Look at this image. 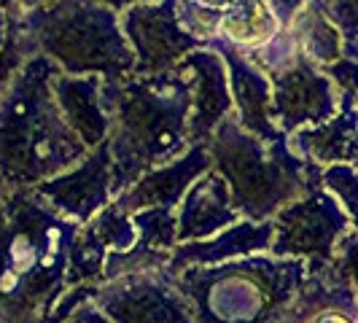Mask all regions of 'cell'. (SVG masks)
I'll return each mask as SVG.
<instances>
[{
  "mask_svg": "<svg viewBox=\"0 0 358 323\" xmlns=\"http://www.w3.org/2000/svg\"><path fill=\"white\" fill-rule=\"evenodd\" d=\"M210 170H213V157L208 151V143H197L170 164L148 170L143 178H138L127 192L113 199V205L127 215L148 210V208L176 210L186 197V192L194 186V180H199Z\"/></svg>",
  "mask_w": 358,
  "mask_h": 323,
  "instance_id": "cell-12",
  "label": "cell"
},
{
  "mask_svg": "<svg viewBox=\"0 0 358 323\" xmlns=\"http://www.w3.org/2000/svg\"><path fill=\"white\" fill-rule=\"evenodd\" d=\"M19 0H0V11H11Z\"/></svg>",
  "mask_w": 358,
  "mask_h": 323,
  "instance_id": "cell-31",
  "label": "cell"
},
{
  "mask_svg": "<svg viewBox=\"0 0 358 323\" xmlns=\"http://www.w3.org/2000/svg\"><path fill=\"white\" fill-rule=\"evenodd\" d=\"M17 14L30 52L49 57L68 76L122 81L135 71L119 14L97 0H54L33 11L17 6Z\"/></svg>",
  "mask_w": 358,
  "mask_h": 323,
  "instance_id": "cell-5",
  "label": "cell"
},
{
  "mask_svg": "<svg viewBox=\"0 0 358 323\" xmlns=\"http://www.w3.org/2000/svg\"><path fill=\"white\" fill-rule=\"evenodd\" d=\"M208 49L221 54L227 71H229V89H232L234 116L243 129L251 135H259L264 141H283L278 124L272 122V81L264 71H259L248 59L243 49L232 46L229 41L218 36L208 43Z\"/></svg>",
  "mask_w": 358,
  "mask_h": 323,
  "instance_id": "cell-11",
  "label": "cell"
},
{
  "mask_svg": "<svg viewBox=\"0 0 358 323\" xmlns=\"http://www.w3.org/2000/svg\"><path fill=\"white\" fill-rule=\"evenodd\" d=\"M103 76H68L62 71L52 81L54 97L65 122L90 151L108 143L110 135V116L103 106Z\"/></svg>",
  "mask_w": 358,
  "mask_h": 323,
  "instance_id": "cell-14",
  "label": "cell"
},
{
  "mask_svg": "<svg viewBox=\"0 0 358 323\" xmlns=\"http://www.w3.org/2000/svg\"><path fill=\"white\" fill-rule=\"evenodd\" d=\"M323 189L340 199L342 210L350 218V229L358 232V170L350 164L323 167Z\"/></svg>",
  "mask_w": 358,
  "mask_h": 323,
  "instance_id": "cell-21",
  "label": "cell"
},
{
  "mask_svg": "<svg viewBox=\"0 0 358 323\" xmlns=\"http://www.w3.org/2000/svg\"><path fill=\"white\" fill-rule=\"evenodd\" d=\"M288 30H291V36L296 38L305 59H310L321 71L331 68L334 62H340L345 57V38L329 19L323 17L321 8L313 0L296 14V19L291 22Z\"/></svg>",
  "mask_w": 358,
  "mask_h": 323,
  "instance_id": "cell-18",
  "label": "cell"
},
{
  "mask_svg": "<svg viewBox=\"0 0 358 323\" xmlns=\"http://www.w3.org/2000/svg\"><path fill=\"white\" fill-rule=\"evenodd\" d=\"M103 106L110 116L108 148L113 159V199L148 170L170 164L192 148V89L183 73L106 81Z\"/></svg>",
  "mask_w": 358,
  "mask_h": 323,
  "instance_id": "cell-1",
  "label": "cell"
},
{
  "mask_svg": "<svg viewBox=\"0 0 358 323\" xmlns=\"http://www.w3.org/2000/svg\"><path fill=\"white\" fill-rule=\"evenodd\" d=\"M321 14L342 33L345 43L358 41V0H313Z\"/></svg>",
  "mask_w": 358,
  "mask_h": 323,
  "instance_id": "cell-23",
  "label": "cell"
},
{
  "mask_svg": "<svg viewBox=\"0 0 358 323\" xmlns=\"http://www.w3.org/2000/svg\"><path fill=\"white\" fill-rule=\"evenodd\" d=\"M49 57L33 54L0 94V178L33 189L62 175L90 154L57 106Z\"/></svg>",
  "mask_w": 358,
  "mask_h": 323,
  "instance_id": "cell-2",
  "label": "cell"
},
{
  "mask_svg": "<svg viewBox=\"0 0 358 323\" xmlns=\"http://www.w3.org/2000/svg\"><path fill=\"white\" fill-rule=\"evenodd\" d=\"M202 6H208V8H215V11H227L229 6H232L234 0H197Z\"/></svg>",
  "mask_w": 358,
  "mask_h": 323,
  "instance_id": "cell-27",
  "label": "cell"
},
{
  "mask_svg": "<svg viewBox=\"0 0 358 323\" xmlns=\"http://www.w3.org/2000/svg\"><path fill=\"white\" fill-rule=\"evenodd\" d=\"M340 110L334 119L323 122L318 127H305L288 138V145L302 159L313 162L318 167L331 164H348L350 148L358 135V106L350 94L340 92Z\"/></svg>",
  "mask_w": 358,
  "mask_h": 323,
  "instance_id": "cell-16",
  "label": "cell"
},
{
  "mask_svg": "<svg viewBox=\"0 0 358 323\" xmlns=\"http://www.w3.org/2000/svg\"><path fill=\"white\" fill-rule=\"evenodd\" d=\"M78 227L36 189L11 186L0 199V302L19 307L54 296L65 283Z\"/></svg>",
  "mask_w": 358,
  "mask_h": 323,
  "instance_id": "cell-3",
  "label": "cell"
},
{
  "mask_svg": "<svg viewBox=\"0 0 358 323\" xmlns=\"http://www.w3.org/2000/svg\"><path fill=\"white\" fill-rule=\"evenodd\" d=\"M245 54H248V59H251L253 65H256L259 71H264L267 76H275V73L286 71L296 59L305 57L302 49H299V43H296V38L291 36V30H280V33L272 38L269 43H264L262 49L245 52Z\"/></svg>",
  "mask_w": 358,
  "mask_h": 323,
  "instance_id": "cell-20",
  "label": "cell"
},
{
  "mask_svg": "<svg viewBox=\"0 0 358 323\" xmlns=\"http://www.w3.org/2000/svg\"><path fill=\"white\" fill-rule=\"evenodd\" d=\"M8 189H11V186H8V183H6V180L0 178V199H3V194H6V192H8Z\"/></svg>",
  "mask_w": 358,
  "mask_h": 323,
  "instance_id": "cell-32",
  "label": "cell"
},
{
  "mask_svg": "<svg viewBox=\"0 0 358 323\" xmlns=\"http://www.w3.org/2000/svg\"><path fill=\"white\" fill-rule=\"evenodd\" d=\"M178 0H159L151 6H135L119 14L122 33L135 54L132 76H159L176 71L186 54L205 49V43L189 36L176 14Z\"/></svg>",
  "mask_w": 358,
  "mask_h": 323,
  "instance_id": "cell-7",
  "label": "cell"
},
{
  "mask_svg": "<svg viewBox=\"0 0 358 323\" xmlns=\"http://www.w3.org/2000/svg\"><path fill=\"white\" fill-rule=\"evenodd\" d=\"M176 71L186 76L192 89V116H189V143H208L215 127L234 113L229 71L221 54L208 46L186 54L176 65Z\"/></svg>",
  "mask_w": 358,
  "mask_h": 323,
  "instance_id": "cell-10",
  "label": "cell"
},
{
  "mask_svg": "<svg viewBox=\"0 0 358 323\" xmlns=\"http://www.w3.org/2000/svg\"><path fill=\"white\" fill-rule=\"evenodd\" d=\"M272 224V256L302 261H331L337 243L350 232V218L342 210L340 199L323 186L286 205Z\"/></svg>",
  "mask_w": 358,
  "mask_h": 323,
  "instance_id": "cell-6",
  "label": "cell"
},
{
  "mask_svg": "<svg viewBox=\"0 0 358 323\" xmlns=\"http://www.w3.org/2000/svg\"><path fill=\"white\" fill-rule=\"evenodd\" d=\"M243 215L234 210L229 183L215 170L205 173L186 192L178 205V245L180 243H202L218 232L229 229Z\"/></svg>",
  "mask_w": 358,
  "mask_h": 323,
  "instance_id": "cell-13",
  "label": "cell"
},
{
  "mask_svg": "<svg viewBox=\"0 0 358 323\" xmlns=\"http://www.w3.org/2000/svg\"><path fill=\"white\" fill-rule=\"evenodd\" d=\"M280 33V22L264 0H234L221 17L218 36L243 52H256Z\"/></svg>",
  "mask_w": 358,
  "mask_h": 323,
  "instance_id": "cell-17",
  "label": "cell"
},
{
  "mask_svg": "<svg viewBox=\"0 0 358 323\" xmlns=\"http://www.w3.org/2000/svg\"><path fill=\"white\" fill-rule=\"evenodd\" d=\"M49 3H54V0H19L17 6L22 8V11H33V8H41V6H49Z\"/></svg>",
  "mask_w": 358,
  "mask_h": 323,
  "instance_id": "cell-28",
  "label": "cell"
},
{
  "mask_svg": "<svg viewBox=\"0 0 358 323\" xmlns=\"http://www.w3.org/2000/svg\"><path fill=\"white\" fill-rule=\"evenodd\" d=\"M213 170L229 183L234 210L264 224L294 199L323 186V167L291 151L288 138L264 141L243 129L237 116H227L208 141Z\"/></svg>",
  "mask_w": 358,
  "mask_h": 323,
  "instance_id": "cell-4",
  "label": "cell"
},
{
  "mask_svg": "<svg viewBox=\"0 0 358 323\" xmlns=\"http://www.w3.org/2000/svg\"><path fill=\"white\" fill-rule=\"evenodd\" d=\"M275 240V224L264 221L256 224L248 218H240L229 229L218 232L210 240L202 243H180L170 256V269L180 272L186 267H213L218 261H234L237 256H248V253H262L272 248Z\"/></svg>",
  "mask_w": 358,
  "mask_h": 323,
  "instance_id": "cell-15",
  "label": "cell"
},
{
  "mask_svg": "<svg viewBox=\"0 0 358 323\" xmlns=\"http://www.w3.org/2000/svg\"><path fill=\"white\" fill-rule=\"evenodd\" d=\"M348 164L358 170V135H356V141H353V148H350V159H348Z\"/></svg>",
  "mask_w": 358,
  "mask_h": 323,
  "instance_id": "cell-30",
  "label": "cell"
},
{
  "mask_svg": "<svg viewBox=\"0 0 358 323\" xmlns=\"http://www.w3.org/2000/svg\"><path fill=\"white\" fill-rule=\"evenodd\" d=\"M6 36H8V11H0V49L6 43Z\"/></svg>",
  "mask_w": 358,
  "mask_h": 323,
  "instance_id": "cell-29",
  "label": "cell"
},
{
  "mask_svg": "<svg viewBox=\"0 0 358 323\" xmlns=\"http://www.w3.org/2000/svg\"><path fill=\"white\" fill-rule=\"evenodd\" d=\"M269 6V11L275 14V19L280 22V30H288L291 22L296 19V14L305 8L310 0H264Z\"/></svg>",
  "mask_w": 358,
  "mask_h": 323,
  "instance_id": "cell-25",
  "label": "cell"
},
{
  "mask_svg": "<svg viewBox=\"0 0 358 323\" xmlns=\"http://www.w3.org/2000/svg\"><path fill=\"white\" fill-rule=\"evenodd\" d=\"M334 267L342 272V278L350 283V288L356 291L358 296V232H350L342 237L337 243V251H334Z\"/></svg>",
  "mask_w": 358,
  "mask_h": 323,
  "instance_id": "cell-24",
  "label": "cell"
},
{
  "mask_svg": "<svg viewBox=\"0 0 358 323\" xmlns=\"http://www.w3.org/2000/svg\"><path fill=\"white\" fill-rule=\"evenodd\" d=\"M132 224L138 229V243L143 248L176 251L178 248V213L170 208H148L132 213Z\"/></svg>",
  "mask_w": 358,
  "mask_h": 323,
  "instance_id": "cell-19",
  "label": "cell"
},
{
  "mask_svg": "<svg viewBox=\"0 0 358 323\" xmlns=\"http://www.w3.org/2000/svg\"><path fill=\"white\" fill-rule=\"evenodd\" d=\"M108 8H113L116 14H122L127 8H135V6H151V3H159V0H97Z\"/></svg>",
  "mask_w": 358,
  "mask_h": 323,
  "instance_id": "cell-26",
  "label": "cell"
},
{
  "mask_svg": "<svg viewBox=\"0 0 358 323\" xmlns=\"http://www.w3.org/2000/svg\"><path fill=\"white\" fill-rule=\"evenodd\" d=\"M272 81V122L283 135L305 127H318L337 116L342 94L331 76L310 59H296L291 68L269 76Z\"/></svg>",
  "mask_w": 358,
  "mask_h": 323,
  "instance_id": "cell-8",
  "label": "cell"
},
{
  "mask_svg": "<svg viewBox=\"0 0 358 323\" xmlns=\"http://www.w3.org/2000/svg\"><path fill=\"white\" fill-rule=\"evenodd\" d=\"M52 210L76 224H90L103 208L113 202V159L108 143L90 151L76 167L62 175L33 186Z\"/></svg>",
  "mask_w": 358,
  "mask_h": 323,
  "instance_id": "cell-9",
  "label": "cell"
},
{
  "mask_svg": "<svg viewBox=\"0 0 358 323\" xmlns=\"http://www.w3.org/2000/svg\"><path fill=\"white\" fill-rule=\"evenodd\" d=\"M176 14H178L180 27L189 36L202 41L205 46L221 33V17H224V11L208 8V6H202L197 0H178L176 3Z\"/></svg>",
  "mask_w": 358,
  "mask_h": 323,
  "instance_id": "cell-22",
  "label": "cell"
}]
</instances>
